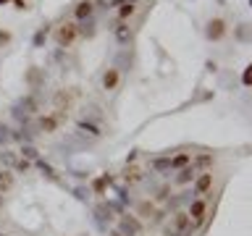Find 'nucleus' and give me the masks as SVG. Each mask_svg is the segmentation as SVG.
Instances as JSON below:
<instances>
[{"instance_id":"obj_1","label":"nucleus","mask_w":252,"mask_h":236,"mask_svg":"<svg viewBox=\"0 0 252 236\" xmlns=\"http://www.w3.org/2000/svg\"><path fill=\"white\" fill-rule=\"evenodd\" d=\"M53 39H55V45L58 47H71L79 39V24L74 21H63L61 27H55L53 31Z\"/></svg>"},{"instance_id":"obj_2","label":"nucleus","mask_w":252,"mask_h":236,"mask_svg":"<svg viewBox=\"0 0 252 236\" xmlns=\"http://www.w3.org/2000/svg\"><path fill=\"white\" fill-rule=\"evenodd\" d=\"M208 202H205V197H194L192 200V205H189V210H187V215H189V220H192V226L194 228H202V223H205V218H208Z\"/></svg>"},{"instance_id":"obj_3","label":"nucleus","mask_w":252,"mask_h":236,"mask_svg":"<svg viewBox=\"0 0 252 236\" xmlns=\"http://www.w3.org/2000/svg\"><path fill=\"white\" fill-rule=\"evenodd\" d=\"M228 34V24L226 19H220V16H213V19L205 24V37L210 39V42H220Z\"/></svg>"},{"instance_id":"obj_4","label":"nucleus","mask_w":252,"mask_h":236,"mask_svg":"<svg viewBox=\"0 0 252 236\" xmlns=\"http://www.w3.org/2000/svg\"><path fill=\"white\" fill-rule=\"evenodd\" d=\"M118 231H121L124 236H142L145 234V226H142V220L137 215L124 212V215L118 218Z\"/></svg>"},{"instance_id":"obj_5","label":"nucleus","mask_w":252,"mask_h":236,"mask_svg":"<svg viewBox=\"0 0 252 236\" xmlns=\"http://www.w3.org/2000/svg\"><path fill=\"white\" fill-rule=\"evenodd\" d=\"M66 121V113H47V116H39V121H37V126H39V131L42 134H53V131H58V126Z\"/></svg>"},{"instance_id":"obj_6","label":"nucleus","mask_w":252,"mask_h":236,"mask_svg":"<svg viewBox=\"0 0 252 236\" xmlns=\"http://www.w3.org/2000/svg\"><path fill=\"white\" fill-rule=\"evenodd\" d=\"M213 171H202V173H197L194 176V189L192 192L197 194V197H205V194H210L213 192Z\"/></svg>"},{"instance_id":"obj_7","label":"nucleus","mask_w":252,"mask_h":236,"mask_svg":"<svg viewBox=\"0 0 252 236\" xmlns=\"http://www.w3.org/2000/svg\"><path fill=\"white\" fill-rule=\"evenodd\" d=\"M100 84H102V89H105V92H116L118 84H121V71H118V66L105 68V74H102Z\"/></svg>"},{"instance_id":"obj_8","label":"nucleus","mask_w":252,"mask_h":236,"mask_svg":"<svg viewBox=\"0 0 252 236\" xmlns=\"http://www.w3.org/2000/svg\"><path fill=\"white\" fill-rule=\"evenodd\" d=\"M24 82H27L29 89H39V87H45V68L29 66L27 74H24Z\"/></svg>"},{"instance_id":"obj_9","label":"nucleus","mask_w":252,"mask_h":236,"mask_svg":"<svg viewBox=\"0 0 252 236\" xmlns=\"http://www.w3.org/2000/svg\"><path fill=\"white\" fill-rule=\"evenodd\" d=\"M113 37H116V42H118V45H129L131 39H134L131 24H129V21H118L116 27H113Z\"/></svg>"},{"instance_id":"obj_10","label":"nucleus","mask_w":252,"mask_h":236,"mask_svg":"<svg viewBox=\"0 0 252 236\" xmlns=\"http://www.w3.org/2000/svg\"><path fill=\"white\" fill-rule=\"evenodd\" d=\"M92 11H94V3H92V0H79V3L74 5V19H76V21H90Z\"/></svg>"},{"instance_id":"obj_11","label":"nucleus","mask_w":252,"mask_h":236,"mask_svg":"<svg viewBox=\"0 0 252 236\" xmlns=\"http://www.w3.org/2000/svg\"><path fill=\"white\" fill-rule=\"evenodd\" d=\"M13 186H16V173L8 168H0V194L13 192Z\"/></svg>"},{"instance_id":"obj_12","label":"nucleus","mask_w":252,"mask_h":236,"mask_svg":"<svg viewBox=\"0 0 252 236\" xmlns=\"http://www.w3.org/2000/svg\"><path fill=\"white\" fill-rule=\"evenodd\" d=\"M53 105H55V110L58 113H68V108H71V94L66 92V89H58L53 94Z\"/></svg>"},{"instance_id":"obj_13","label":"nucleus","mask_w":252,"mask_h":236,"mask_svg":"<svg viewBox=\"0 0 252 236\" xmlns=\"http://www.w3.org/2000/svg\"><path fill=\"white\" fill-rule=\"evenodd\" d=\"M142 178H145V173H142L139 165L126 163V168H124V181H126V184H139Z\"/></svg>"},{"instance_id":"obj_14","label":"nucleus","mask_w":252,"mask_h":236,"mask_svg":"<svg viewBox=\"0 0 252 236\" xmlns=\"http://www.w3.org/2000/svg\"><path fill=\"white\" fill-rule=\"evenodd\" d=\"M216 165V155H210V152H205V155H197V157H192V168L194 171H208V168H213Z\"/></svg>"},{"instance_id":"obj_15","label":"nucleus","mask_w":252,"mask_h":236,"mask_svg":"<svg viewBox=\"0 0 252 236\" xmlns=\"http://www.w3.org/2000/svg\"><path fill=\"white\" fill-rule=\"evenodd\" d=\"M189 163H192V152H179V155L168 157V171H181V168H187Z\"/></svg>"},{"instance_id":"obj_16","label":"nucleus","mask_w":252,"mask_h":236,"mask_svg":"<svg viewBox=\"0 0 252 236\" xmlns=\"http://www.w3.org/2000/svg\"><path fill=\"white\" fill-rule=\"evenodd\" d=\"M110 181H113V176H108V173H102V176H97L92 181V192L97 194V197H105L108 194V186H110Z\"/></svg>"},{"instance_id":"obj_17","label":"nucleus","mask_w":252,"mask_h":236,"mask_svg":"<svg viewBox=\"0 0 252 236\" xmlns=\"http://www.w3.org/2000/svg\"><path fill=\"white\" fill-rule=\"evenodd\" d=\"M189 181H194V168H192V163H189L187 168L176 171V176H173V184H176V186H184V184H189Z\"/></svg>"},{"instance_id":"obj_18","label":"nucleus","mask_w":252,"mask_h":236,"mask_svg":"<svg viewBox=\"0 0 252 236\" xmlns=\"http://www.w3.org/2000/svg\"><path fill=\"white\" fill-rule=\"evenodd\" d=\"M16 160H19V152H13V149H8V147H3V149H0V165H3V168L13 171Z\"/></svg>"},{"instance_id":"obj_19","label":"nucleus","mask_w":252,"mask_h":236,"mask_svg":"<svg viewBox=\"0 0 252 236\" xmlns=\"http://www.w3.org/2000/svg\"><path fill=\"white\" fill-rule=\"evenodd\" d=\"M76 129L84 131V134H90V137H94V139L102 137V129H100V126L92 123V121H84V118H82V121H76Z\"/></svg>"},{"instance_id":"obj_20","label":"nucleus","mask_w":252,"mask_h":236,"mask_svg":"<svg viewBox=\"0 0 252 236\" xmlns=\"http://www.w3.org/2000/svg\"><path fill=\"white\" fill-rule=\"evenodd\" d=\"M153 215H155V202L153 200L137 202V218H153Z\"/></svg>"},{"instance_id":"obj_21","label":"nucleus","mask_w":252,"mask_h":236,"mask_svg":"<svg viewBox=\"0 0 252 236\" xmlns=\"http://www.w3.org/2000/svg\"><path fill=\"white\" fill-rule=\"evenodd\" d=\"M134 13H137V5H134V0H124L121 8H118V21H129Z\"/></svg>"},{"instance_id":"obj_22","label":"nucleus","mask_w":252,"mask_h":236,"mask_svg":"<svg viewBox=\"0 0 252 236\" xmlns=\"http://www.w3.org/2000/svg\"><path fill=\"white\" fill-rule=\"evenodd\" d=\"M47 34H50V24H45V27L34 34V47H42V45H45V39H47Z\"/></svg>"},{"instance_id":"obj_23","label":"nucleus","mask_w":252,"mask_h":236,"mask_svg":"<svg viewBox=\"0 0 252 236\" xmlns=\"http://www.w3.org/2000/svg\"><path fill=\"white\" fill-rule=\"evenodd\" d=\"M29 168H32V160H27V157L19 155V160H16V165H13V173H27Z\"/></svg>"},{"instance_id":"obj_24","label":"nucleus","mask_w":252,"mask_h":236,"mask_svg":"<svg viewBox=\"0 0 252 236\" xmlns=\"http://www.w3.org/2000/svg\"><path fill=\"white\" fill-rule=\"evenodd\" d=\"M19 105H21L24 110H27V113H37V108H39L34 97H24V100L19 102Z\"/></svg>"},{"instance_id":"obj_25","label":"nucleus","mask_w":252,"mask_h":236,"mask_svg":"<svg viewBox=\"0 0 252 236\" xmlns=\"http://www.w3.org/2000/svg\"><path fill=\"white\" fill-rule=\"evenodd\" d=\"M13 42V31L11 29H0V50H3V47H8Z\"/></svg>"},{"instance_id":"obj_26","label":"nucleus","mask_w":252,"mask_h":236,"mask_svg":"<svg viewBox=\"0 0 252 236\" xmlns=\"http://www.w3.org/2000/svg\"><path fill=\"white\" fill-rule=\"evenodd\" d=\"M11 139H13V131L8 129L5 123H0V147H3V145H8Z\"/></svg>"},{"instance_id":"obj_27","label":"nucleus","mask_w":252,"mask_h":236,"mask_svg":"<svg viewBox=\"0 0 252 236\" xmlns=\"http://www.w3.org/2000/svg\"><path fill=\"white\" fill-rule=\"evenodd\" d=\"M37 168L42 171L47 178H55V171H53V165H50V163H45V160H39V157H37Z\"/></svg>"},{"instance_id":"obj_28","label":"nucleus","mask_w":252,"mask_h":236,"mask_svg":"<svg viewBox=\"0 0 252 236\" xmlns=\"http://www.w3.org/2000/svg\"><path fill=\"white\" fill-rule=\"evenodd\" d=\"M19 155H21V157H27V160H37V157H39V155H37V149L32 147V145H24Z\"/></svg>"},{"instance_id":"obj_29","label":"nucleus","mask_w":252,"mask_h":236,"mask_svg":"<svg viewBox=\"0 0 252 236\" xmlns=\"http://www.w3.org/2000/svg\"><path fill=\"white\" fill-rule=\"evenodd\" d=\"M242 84H244V87H250V84H252V68H250V66L244 68V74H242Z\"/></svg>"},{"instance_id":"obj_30","label":"nucleus","mask_w":252,"mask_h":236,"mask_svg":"<svg viewBox=\"0 0 252 236\" xmlns=\"http://www.w3.org/2000/svg\"><path fill=\"white\" fill-rule=\"evenodd\" d=\"M13 3H16V8H19V11H27V0H13Z\"/></svg>"},{"instance_id":"obj_31","label":"nucleus","mask_w":252,"mask_h":236,"mask_svg":"<svg viewBox=\"0 0 252 236\" xmlns=\"http://www.w3.org/2000/svg\"><path fill=\"white\" fill-rule=\"evenodd\" d=\"M153 165H155V168H168V160H165V157H163V160H155Z\"/></svg>"},{"instance_id":"obj_32","label":"nucleus","mask_w":252,"mask_h":236,"mask_svg":"<svg viewBox=\"0 0 252 236\" xmlns=\"http://www.w3.org/2000/svg\"><path fill=\"white\" fill-rule=\"evenodd\" d=\"M108 236H124V234H121V231H118V228H116V231H110Z\"/></svg>"},{"instance_id":"obj_33","label":"nucleus","mask_w":252,"mask_h":236,"mask_svg":"<svg viewBox=\"0 0 252 236\" xmlns=\"http://www.w3.org/2000/svg\"><path fill=\"white\" fill-rule=\"evenodd\" d=\"M8 3H11V0H0V5H8Z\"/></svg>"}]
</instances>
